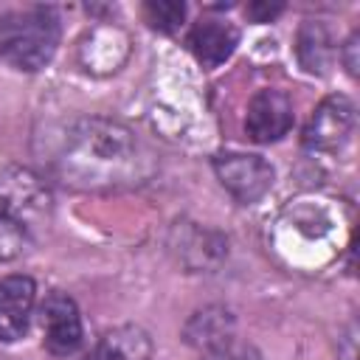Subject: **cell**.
<instances>
[{
  "label": "cell",
  "instance_id": "4fadbf2b",
  "mask_svg": "<svg viewBox=\"0 0 360 360\" xmlns=\"http://www.w3.org/2000/svg\"><path fill=\"white\" fill-rule=\"evenodd\" d=\"M31 228L22 225L17 217L0 211V262L20 259L31 248Z\"/></svg>",
  "mask_w": 360,
  "mask_h": 360
},
{
  "label": "cell",
  "instance_id": "5bb4252c",
  "mask_svg": "<svg viewBox=\"0 0 360 360\" xmlns=\"http://www.w3.org/2000/svg\"><path fill=\"white\" fill-rule=\"evenodd\" d=\"M143 14H146V22L163 34H172L180 28L183 17H186V6L177 3V0H149L143 6Z\"/></svg>",
  "mask_w": 360,
  "mask_h": 360
},
{
  "label": "cell",
  "instance_id": "6da1fadb",
  "mask_svg": "<svg viewBox=\"0 0 360 360\" xmlns=\"http://www.w3.org/2000/svg\"><path fill=\"white\" fill-rule=\"evenodd\" d=\"M141 146L135 135L107 118H84L70 127L56 169L79 188H110L138 177Z\"/></svg>",
  "mask_w": 360,
  "mask_h": 360
},
{
  "label": "cell",
  "instance_id": "3957f363",
  "mask_svg": "<svg viewBox=\"0 0 360 360\" xmlns=\"http://www.w3.org/2000/svg\"><path fill=\"white\" fill-rule=\"evenodd\" d=\"M214 172L222 188L242 205L262 200L273 186V166L262 155H239V152L217 155Z\"/></svg>",
  "mask_w": 360,
  "mask_h": 360
},
{
  "label": "cell",
  "instance_id": "2e32d148",
  "mask_svg": "<svg viewBox=\"0 0 360 360\" xmlns=\"http://www.w3.org/2000/svg\"><path fill=\"white\" fill-rule=\"evenodd\" d=\"M357 48H360V34H352L340 48V59L352 76H357Z\"/></svg>",
  "mask_w": 360,
  "mask_h": 360
},
{
  "label": "cell",
  "instance_id": "ba28073f",
  "mask_svg": "<svg viewBox=\"0 0 360 360\" xmlns=\"http://www.w3.org/2000/svg\"><path fill=\"white\" fill-rule=\"evenodd\" d=\"M37 287L28 276H8L0 281V340H17L28 329Z\"/></svg>",
  "mask_w": 360,
  "mask_h": 360
},
{
  "label": "cell",
  "instance_id": "8992f818",
  "mask_svg": "<svg viewBox=\"0 0 360 360\" xmlns=\"http://www.w3.org/2000/svg\"><path fill=\"white\" fill-rule=\"evenodd\" d=\"M292 127V101L281 90H259L248 101L245 132L256 143H270L287 135Z\"/></svg>",
  "mask_w": 360,
  "mask_h": 360
},
{
  "label": "cell",
  "instance_id": "277c9868",
  "mask_svg": "<svg viewBox=\"0 0 360 360\" xmlns=\"http://www.w3.org/2000/svg\"><path fill=\"white\" fill-rule=\"evenodd\" d=\"M0 211L17 217L31 231L51 211V194L45 183L28 169H8L0 174Z\"/></svg>",
  "mask_w": 360,
  "mask_h": 360
},
{
  "label": "cell",
  "instance_id": "30bf717a",
  "mask_svg": "<svg viewBox=\"0 0 360 360\" xmlns=\"http://www.w3.org/2000/svg\"><path fill=\"white\" fill-rule=\"evenodd\" d=\"M183 338L188 346H194L200 352L222 354L233 338V315L225 307H205L188 318Z\"/></svg>",
  "mask_w": 360,
  "mask_h": 360
},
{
  "label": "cell",
  "instance_id": "5b68a950",
  "mask_svg": "<svg viewBox=\"0 0 360 360\" xmlns=\"http://www.w3.org/2000/svg\"><path fill=\"white\" fill-rule=\"evenodd\" d=\"M354 132V104L346 96L323 98L304 127V146L312 152H338Z\"/></svg>",
  "mask_w": 360,
  "mask_h": 360
},
{
  "label": "cell",
  "instance_id": "7c38bea8",
  "mask_svg": "<svg viewBox=\"0 0 360 360\" xmlns=\"http://www.w3.org/2000/svg\"><path fill=\"white\" fill-rule=\"evenodd\" d=\"M149 357H152V340L141 326L132 323L110 329L93 354V360H149Z\"/></svg>",
  "mask_w": 360,
  "mask_h": 360
},
{
  "label": "cell",
  "instance_id": "9a60e30c",
  "mask_svg": "<svg viewBox=\"0 0 360 360\" xmlns=\"http://www.w3.org/2000/svg\"><path fill=\"white\" fill-rule=\"evenodd\" d=\"M284 11L281 3H267V0H256V3H248V17L253 22H270L273 17H278Z\"/></svg>",
  "mask_w": 360,
  "mask_h": 360
},
{
  "label": "cell",
  "instance_id": "52a82bcc",
  "mask_svg": "<svg viewBox=\"0 0 360 360\" xmlns=\"http://www.w3.org/2000/svg\"><path fill=\"white\" fill-rule=\"evenodd\" d=\"M42 315V332H45V349L51 354L68 357L82 343V315L70 295L51 292L39 309Z\"/></svg>",
  "mask_w": 360,
  "mask_h": 360
},
{
  "label": "cell",
  "instance_id": "8fae6325",
  "mask_svg": "<svg viewBox=\"0 0 360 360\" xmlns=\"http://www.w3.org/2000/svg\"><path fill=\"white\" fill-rule=\"evenodd\" d=\"M295 51H298V62L304 70L326 73L335 62V37H332L329 25L321 20H307L298 28Z\"/></svg>",
  "mask_w": 360,
  "mask_h": 360
},
{
  "label": "cell",
  "instance_id": "7a4b0ae2",
  "mask_svg": "<svg viewBox=\"0 0 360 360\" xmlns=\"http://www.w3.org/2000/svg\"><path fill=\"white\" fill-rule=\"evenodd\" d=\"M59 45V20L51 8H20L0 17V59L14 70H42Z\"/></svg>",
  "mask_w": 360,
  "mask_h": 360
},
{
  "label": "cell",
  "instance_id": "e0dca14e",
  "mask_svg": "<svg viewBox=\"0 0 360 360\" xmlns=\"http://www.w3.org/2000/svg\"><path fill=\"white\" fill-rule=\"evenodd\" d=\"M87 360H93V357H87Z\"/></svg>",
  "mask_w": 360,
  "mask_h": 360
},
{
  "label": "cell",
  "instance_id": "9c48e42d",
  "mask_svg": "<svg viewBox=\"0 0 360 360\" xmlns=\"http://www.w3.org/2000/svg\"><path fill=\"white\" fill-rule=\"evenodd\" d=\"M239 31L222 20H200L188 31V48L202 68H219L236 51Z\"/></svg>",
  "mask_w": 360,
  "mask_h": 360
}]
</instances>
